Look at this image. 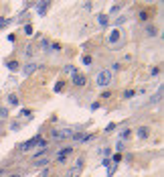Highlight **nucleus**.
<instances>
[{
    "mask_svg": "<svg viewBox=\"0 0 164 177\" xmlns=\"http://www.w3.org/2000/svg\"><path fill=\"white\" fill-rule=\"evenodd\" d=\"M8 177H20V173H14V175H8Z\"/></svg>",
    "mask_w": 164,
    "mask_h": 177,
    "instance_id": "nucleus-27",
    "label": "nucleus"
},
{
    "mask_svg": "<svg viewBox=\"0 0 164 177\" xmlns=\"http://www.w3.org/2000/svg\"><path fill=\"white\" fill-rule=\"evenodd\" d=\"M83 163H85V159L79 157V159H77V163H75V171H81V169H83Z\"/></svg>",
    "mask_w": 164,
    "mask_h": 177,
    "instance_id": "nucleus-13",
    "label": "nucleus"
},
{
    "mask_svg": "<svg viewBox=\"0 0 164 177\" xmlns=\"http://www.w3.org/2000/svg\"><path fill=\"white\" fill-rule=\"evenodd\" d=\"M6 65H8V69H10V71H16V69L20 67V65H18V61H6Z\"/></svg>",
    "mask_w": 164,
    "mask_h": 177,
    "instance_id": "nucleus-11",
    "label": "nucleus"
},
{
    "mask_svg": "<svg viewBox=\"0 0 164 177\" xmlns=\"http://www.w3.org/2000/svg\"><path fill=\"white\" fill-rule=\"evenodd\" d=\"M6 25H10V19H0V29L6 27Z\"/></svg>",
    "mask_w": 164,
    "mask_h": 177,
    "instance_id": "nucleus-18",
    "label": "nucleus"
},
{
    "mask_svg": "<svg viewBox=\"0 0 164 177\" xmlns=\"http://www.w3.org/2000/svg\"><path fill=\"white\" fill-rule=\"evenodd\" d=\"M63 84H65V82H57V84L53 86V90H55V92H61V90H63Z\"/></svg>",
    "mask_w": 164,
    "mask_h": 177,
    "instance_id": "nucleus-16",
    "label": "nucleus"
},
{
    "mask_svg": "<svg viewBox=\"0 0 164 177\" xmlns=\"http://www.w3.org/2000/svg\"><path fill=\"white\" fill-rule=\"evenodd\" d=\"M37 165H43V167H47L49 161H47V159H41V161H37Z\"/></svg>",
    "mask_w": 164,
    "mask_h": 177,
    "instance_id": "nucleus-22",
    "label": "nucleus"
},
{
    "mask_svg": "<svg viewBox=\"0 0 164 177\" xmlns=\"http://www.w3.org/2000/svg\"><path fill=\"white\" fill-rule=\"evenodd\" d=\"M146 33H148L150 37H154V35H156V27L154 25H148V27H146Z\"/></svg>",
    "mask_w": 164,
    "mask_h": 177,
    "instance_id": "nucleus-14",
    "label": "nucleus"
},
{
    "mask_svg": "<svg viewBox=\"0 0 164 177\" xmlns=\"http://www.w3.org/2000/svg\"><path fill=\"white\" fill-rule=\"evenodd\" d=\"M6 114H8V110H6V108H0V116L4 118V116H6Z\"/></svg>",
    "mask_w": 164,
    "mask_h": 177,
    "instance_id": "nucleus-25",
    "label": "nucleus"
},
{
    "mask_svg": "<svg viewBox=\"0 0 164 177\" xmlns=\"http://www.w3.org/2000/svg\"><path fill=\"white\" fill-rule=\"evenodd\" d=\"M83 63H85V65H91V57H89V55H83Z\"/></svg>",
    "mask_w": 164,
    "mask_h": 177,
    "instance_id": "nucleus-20",
    "label": "nucleus"
},
{
    "mask_svg": "<svg viewBox=\"0 0 164 177\" xmlns=\"http://www.w3.org/2000/svg\"><path fill=\"white\" fill-rule=\"evenodd\" d=\"M134 90H126V94H124V96H126V98H134Z\"/></svg>",
    "mask_w": 164,
    "mask_h": 177,
    "instance_id": "nucleus-19",
    "label": "nucleus"
},
{
    "mask_svg": "<svg viewBox=\"0 0 164 177\" xmlns=\"http://www.w3.org/2000/svg\"><path fill=\"white\" fill-rule=\"evenodd\" d=\"M111 69H114V71H120L122 65H120V63H114V65H111Z\"/></svg>",
    "mask_w": 164,
    "mask_h": 177,
    "instance_id": "nucleus-24",
    "label": "nucleus"
},
{
    "mask_svg": "<svg viewBox=\"0 0 164 177\" xmlns=\"http://www.w3.org/2000/svg\"><path fill=\"white\" fill-rule=\"evenodd\" d=\"M73 84L79 86V88L85 86V75H83V74H75V75H73Z\"/></svg>",
    "mask_w": 164,
    "mask_h": 177,
    "instance_id": "nucleus-6",
    "label": "nucleus"
},
{
    "mask_svg": "<svg viewBox=\"0 0 164 177\" xmlns=\"http://www.w3.org/2000/svg\"><path fill=\"white\" fill-rule=\"evenodd\" d=\"M24 31H26V35H30V33H33V27L26 25V27H24Z\"/></svg>",
    "mask_w": 164,
    "mask_h": 177,
    "instance_id": "nucleus-26",
    "label": "nucleus"
},
{
    "mask_svg": "<svg viewBox=\"0 0 164 177\" xmlns=\"http://www.w3.org/2000/svg\"><path fill=\"white\" fill-rule=\"evenodd\" d=\"M71 151H73V147H63L61 151L57 153V161H59V163H63V161H65V157H67V155H69Z\"/></svg>",
    "mask_w": 164,
    "mask_h": 177,
    "instance_id": "nucleus-3",
    "label": "nucleus"
},
{
    "mask_svg": "<svg viewBox=\"0 0 164 177\" xmlns=\"http://www.w3.org/2000/svg\"><path fill=\"white\" fill-rule=\"evenodd\" d=\"M37 67H39L37 63H26V65L22 67V74H24V75H30V74H33V71H34Z\"/></svg>",
    "mask_w": 164,
    "mask_h": 177,
    "instance_id": "nucleus-7",
    "label": "nucleus"
},
{
    "mask_svg": "<svg viewBox=\"0 0 164 177\" xmlns=\"http://www.w3.org/2000/svg\"><path fill=\"white\" fill-rule=\"evenodd\" d=\"M8 106H18V98H16V94H10L8 98H6Z\"/></svg>",
    "mask_w": 164,
    "mask_h": 177,
    "instance_id": "nucleus-10",
    "label": "nucleus"
},
{
    "mask_svg": "<svg viewBox=\"0 0 164 177\" xmlns=\"http://www.w3.org/2000/svg\"><path fill=\"white\" fill-rule=\"evenodd\" d=\"M95 82H97V86H99V88H106V86H110V82H111V71H107V69H102V71L97 74Z\"/></svg>",
    "mask_w": 164,
    "mask_h": 177,
    "instance_id": "nucleus-1",
    "label": "nucleus"
},
{
    "mask_svg": "<svg viewBox=\"0 0 164 177\" xmlns=\"http://www.w3.org/2000/svg\"><path fill=\"white\" fill-rule=\"evenodd\" d=\"M65 74L75 75V74H77V67H75V65H65Z\"/></svg>",
    "mask_w": 164,
    "mask_h": 177,
    "instance_id": "nucleus-12",
    "label": "nucleus"
},
{
    "mask_svg": "<svg viewBox=\"0 0 164 177\" xmlns=\"http://www.w3.org/2000/svg\"><path fill=\"white\" fill-rule=\"evenodd\" d=\"M120 37H122V35H120V31H118V29H114V31L110 33V37H107V41H110L111 45H116L118 41H120Z\"/></svg>",
    "mask_w": 164,
    "mask_h": 177,
    "instance_id": "nucleus-5",
    "label": "nucleus"
},
{
    "mask_svg": "<svg viewBox=\"0 0 164 177\" xmlns=\"http://www.w3.org/2000/svg\"><path fill=\"white\" fill-rule=\"evenodd\" d=\"M136 133H138V138H148V134H150V128H148V126H140L138 130H136Z\"/></svg>",
    "mask_w": 164,
    "mask_h": 177,
    "instance_id": "nucleus-8",
    "label": "nucleus"
},
{
    "mask_svg": "<svg viewBox=\"0 0 164 177\" xmlns=\"http://www.w3.org/2000/svg\"><path fill=\"white\" fill-rule=\"evenodd\" d=\"M97 23H99L102 27H107L110 25V16L107 15H97Z\"/></svg>",
    "mask_w": 164,
    "mask_h": 177,
    "instance_id": "nucleus-9",
    "label": "nucleus"
},
{
    "mask_svg": "<svg viewBox=\"0 0 164 177\" xmlns=\"http://www.w3.org/2000/svg\"><path fill=\"white\" fill-rule=\"evenodd\" d=\"M2 173H4V169H0V175H2Z\"/></svg>",
    "mask_w": 164,
    "mask_h": 177,
    "instance_id": "nucleus-28",
    "label": "nucleus"
},
{
    "mask_svg": "<svg viewBox=\"0 0 164 177\" xmlns=\"http://www.w3.org/2000/svg\"><path fill=\"white\" fill-rule=\"evenodd\" d=\"M39 141H41V134H37V137L29 138V141H26V143H22V145H20V151H29V149L37 147V145H39Z\"/></svg>",
    "mask_w": 164,
    "mask_h": 177,
    "instance_id": "nucleus-2",
    "label": "nucleus"
},
{
    "mask_svg": "<svg viewBox=\"0 0 164 177\" xmlns=\"http://www.w3.org/2000/svg\"><path fill=\"white\" fill-rule=\"evenodd\" d=\"M41 45H43V49H47V51H49V47H51V43H49L47 39H41Z\"/></svg>",
    "mask_w": 164,
    "mask_h": 177,
    "instance_id": "nucleus-17",
    "label": "nucleus"
},
{
    "mask_svg": "<svg viewBox=\"0 0 164 177\" xmlns=\"http://www.w3.org/2000/svg\"><path fill=\"white\" fill-rule=\"evenodd\" d=\"M49 6H51V2H49V0H45V2H39V4H37V12H39V15L43 16L45 12L49 10Z\"/></svg>",
    "mask_w": 164,
    "mask_h": 177,
    "instance_id": "nucleus-4",
    "label": "nucleus"
},
{
    "mask_svg": "<svg viewBox=\"0 0 164 177\" xmlns=\"http://www.w3.org/2000/svg\"><path fill=\"white\" fill-rule=\"evenodd\" d=\"M130 133H132L130 128H124V130L120 133V141H122V138H128V137H130Z\"/></svg>",
    "mask_w": 164,
    "mask_h": 177,
    "instance_id": "nucleus-15",
    "label": "nucleus"
},
{
    "mask_svg": "<svg viewBox=\"0 0 164 177\" xmlns=\"http://www.w3.org/2000/svg\"><path fill=\"white\" fill-rule=\"evenodd\" d=\"M102 165H103V167H110V165H111V161H110V159H103V161H102Z\"/></svg>",
    "mask_w": 164,
    "mask_h": 177,
    "instance_id": "nucleus-23",
    "label": "nucleus"
},
{
    "mask_svg": "<svg viewBox=\"0 0 164 177\" xmlns=\"http://www.w3.org/2000/svg\"><path fill=\"white\" fill-rule=\"evenodd\" d=\"M120 161H122V155H114V163H111V165H118Z\"/></svg>",
    "mask_w": 164,
    "mask_h": 177,
    "instance_id": "nucleus-21",
    "label": "nucleus"
}]
</instances>
